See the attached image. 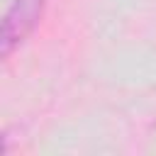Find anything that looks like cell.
I'll use <instances>...</instances> for the list:
<instances>
[{"mask_svg":"<svg viewBox=\"0 0 156 156\" xmlns=\"http://www.w3.org/2000/svg\"><path fill=\"white\" fill-rule=\"evenodd\" d=\"M46 0H12V5L5 12L2 29H0V54L7 58L37 27V22L44 15Z\"/></svg>","mask_w":156,"mask_h":156,"instance_id":"6da1fadb","label":"cell"}]
</instances>
